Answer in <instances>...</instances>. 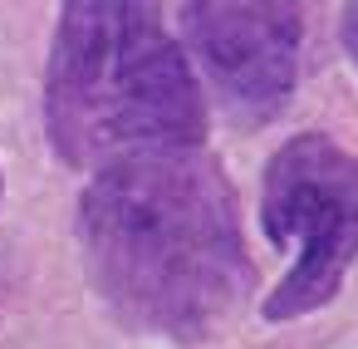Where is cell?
<instances>
[{
	"instance_id": "4",
	"label": "cell",
	"mask_w": 358,
	"mask_h": 349,
	"mask_svg": "<svg viewBox=\"0 0 358 349\" xmlns=\"http://www.w3.org/2000/svg\"><path fill=\"white\" fill-rule=\"evenodd\" d=\"M182 50L231 123L285 114L304 64L309 0H177Z\"/></svg>"
},
{
	"instance_id": "1",
	"label": "cell",
	"mask_w": 358,
	"mask_h": 349,
	"mask_svg": "<svg viewBox=\"0 0 358 349\" xmlns=\"http://www.w3.org/2000/svg\"><path fill=\"white\" fill-rule=\"evenodd\" d=\"M74 231L89 285L133 334L201 344L255 285L236 187L206 143L99 163L79 192Z\"/></svg>"
},
{
	"instance_id": "5",
	"label": "cell",
	"mask_w": 358,
	"mask_h": 349,
	"mask_svg": "<svg viewBox=\"0 0 358 349\" xmlns=\"http://www.w3.org/2000/svg\"><path fill=\"white\" fill-rule=\"evenodd\" d=\"M338 45H343L348 64L358 69V0H343V11H338Z\"/></svg>"
},
{
	"instance_id": "2",
	"label": "cell",
	"mask_w": 358,
	"mask_h": 349,
	"mask_svg": "<svg viewBox=\"0 0 358 349\" xmlns=\"http://www.w3.org/2000/svg\"><path fill=\"white\" fill-rule=\"evenodd\" d=\"M45 138L74 172L133 148L206 143V89L167 30L162 0H59Z\"/></svg>"
},
{
	"instance_id": "3",
	"label": "cell",
	"mask_w": 358,
	"mask_h": 349,
	"mask_svg": "<svg viewBox=\"0 0 358 349\" xmlns=\"http://www.w3.org/2000/svg\"><path fill=\"white\" fill-rule=\"evenodd\" d=\"M260 231L270 246H294V266L265 295L270 324L324 310L358 261V153L329 133L285 138L260 172Z\"/></svg>"
},
{
	"instance_id": "6",
	"label": "cell",
	"mask_w": 358,
	"mask_h": 349,
	"mask_svg": "<svg viewBox=\"0 0 358 349\" xmlns=\"http://www.w3.org/2000/svg\"><path fill=\"white\" fill-rule=\"evenodd\" d=\"M0 197H6V172H0Z\"/></svg>"
}]
</instances>
